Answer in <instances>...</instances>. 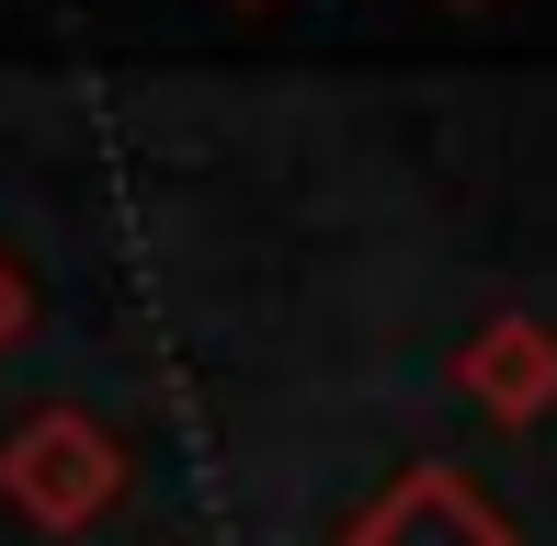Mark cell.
<instances>
[{
    "instance_id": "3957f363",
    "label": "cell",
    "mask_w": 557,
    "mask_h": 546,
    "mask_svg": "<svg viewBox=\"0 0 557 546\" xmlns=\"http://www.w3.org/2000/svg\"><path fill=\"white\" fill-rule=\"evenodd\" d=\"M455 387H467V399L490 410L500 433L546 421V410H557V331H546V319H523V308L478 319V331H467V353H455Z\"/></svg>"
},
{
    "instance_id": "8992f818",
    "label": "cell",
    "mask_w": 557,
    "mask_h": 546,
    "mask_svg": "<svg viewBox=\"0 0 557 546\" xmlns=\"http://www.w3.org/2000/svg\"><path fill=\"white\" fill-rule=\"evenodd\" d=\"M227 12H285V0H227Z\"/></svg>"
},
{
    "instance_id": "5b68a950",
    "label": "cell",
    "mask_w": 557,
    "mask_h": 546,
    "mask_svg": "<svg viewBox=\"0 0 557 546\" xmlns=\"http://www.w3.org/2000/svg\"><path fill=\"white\" fill-rule=\"evenodd\" d=\"M444 12H467V23H478V12H500V0H444Z\"/></svg>"
},
{
    "instance_id": "277c9868",
    "label": "cell",
    "mask_w": 557,
    "mask_h": 546,
    "mask_svg": "<svg viewBox=\"0 0 557 546\" xmlns=\"http://www.w3.org/2000/svg\"><path fill=\"white\" fill-rule=\"evenodd\" d=\"M23 331H35V273H23L12 251H0V353H12Z\"/></svg>"
},
{
    "instance_id": "6da1fadb",
    "label": "cell",
    "mask_w": 557,
    "mask_h": 546,
    "mask_svg": "<svg viewBox=\"0 0 557 546\" xmlns=\"http://www.w3.org/2000/svg\"><path fill=\"white\" fill-rule=\"evenodd\" d=\"M114 501H125V444H114V421L46 399V410H23L12 433H0V512H12V524H35V535L69 546V535L103 524Z\"/></svg>"
},
{
    "instance_id": "7a4b0ae2",
    "label": "cell",
    "mask_w": 557,
    "mask_h": 546,
    "mask_svg": "<svg viewBox=\"0 0 557 546\" xmlns=\"http://www.w3.org/2000/svg\"><path fill=\"white\" fill-rule=\"evenodd\" d=\"M342 546H523V535H512V512H500L467 467L421 456V467H398V479L342 524Z\"/></svg>"
}]
</instances>
